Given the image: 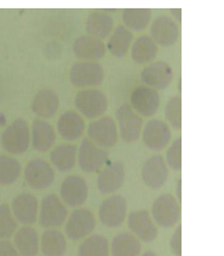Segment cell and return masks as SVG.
I'll return each instance as SVG.
<instances>
[{"label":"cell","instance_id":"cell-1","mask_svg":"<svg viewBox=\"0 0 224 256\" xmlns=\"http://www.w3.org/2000/svg\"><path fill=\"white\" fill-rule=\"evenodd\" d=\"M30 126L24 118H17L2 134V146L13 155H20L30 146Z\"/></svg>","mask_w":224,"mask_h":256},{"label":"cell","instance_id":"cell-2","mask_svg":"<svg viewBox=\"0 0 224 256\" xmlns=\"http://www.w3.org/2000/svg\"><path fill=\"white\" fill-rule=\"evenodd\" d=\"M151 212L158 226L171 228L180 220V203L171 194H163L154 200Z\"/></svg>","mask_w":224,"mask_h":256},{"label":"cell","instance_id":"cell-3","mask_svg":"<svg viewBox=\"0 0 224 256\" xmlns=\"http://www.w3.org/2000/svg\"><path fill=\"white\" fill-rule=\"evenodd\" d=\"M68 208L60 198L54 194H50L42 201L40 210L38 212L39 224L44 228L60 227L68 218Z\"/></svg>","mask_w":224,"mask_h":256},{"label":"cell","instance_id":"cell-4","mask_svg":"<svg viewBox=\"0 0 224 256\" xmlns=\"http://www.w3.org/2000/svg\"><path fill=\"white\" fill-rule=\"evenodd\" d=\"M116 117L120 126V138L125 143H132L140 138L142 129H143V120L137 114L131 105L122 104L118 108Z\"/></svg>","mask_w":224,"mask_h":256},{"label":"cell","instance_id":"cell-5","mask_svg":"<svg viewBox=\"0 0 224 256\" xmlns=\"http://www.w3.org/2000/svg\"><path fill=\"white\" fill-rule=\"evenodd\" d=\"M74 104L77 109L88 118L102 116L108 109V98L105 94L96 88H85L76 94Z\"/></svg>","mask_w":224,"mask_h":256},{"label":"cell","instance_id":"cell-6","mask_svg":"<svg viewBox=\"0 0 224 256\" xmlns=\"http://www.w3.org/2000/svg\"><path fill=\"white\" fill-rule=\"evenodd\" d=\"M104 80V70L96 62H78L72 65L70 71L71 83L77 88L96 86Z\"/></svg>","mask_w":224,"mask_h":256},{"label":"cell","instance_id":"cell-7","mask_svg":"<svg viewBox=\"0 0 224 256\" xmlns=\"http://www.w3.org/2000/svg\"><path fill=\"white\" fill-rule=\"evenodd\" d=\"M88 138L98 146L112 148L116 146L118 142V131L114 118L105 116L90 123L88 128Z\"/></svg>","mask_w":224,"mask_h":256},{"label":"cell","instance_id":"cell-8","mask_svg":"<svg viewBox=\"0 0 224 256\" xmlns=\"http://www.w3.org/2000/svg\"><path fill=\"white\" fill-rule=\"evenodd\" d=\"M94 228L96 218L94 212L88 209L79 208L71 212L65 224V232L70 240L78 241L90 235Z\"/></svg>","mask_w":224,"mask_h":256},{"label":"cell","instance_id":"cell-9","mask_svg":"<svg viewBox=\"0 0 224 256\" xmlns=\"http://www.w3.org/2000/svg\"><path fill=\"white\" fill-rule=\"evenodd\" d=\"M108 152L92 142L91 140L83 138L77 152V160L80 169L85 172H96L108 160Z\"/></svg>","mask_w":224,"mask_h":256},{"label":"cell","instance_id":"cell-10","mask_svg":"<svg viewBox=\"0 0 224 256\" xmlns=\"http://www.w3.org/2000/svg\"><path fill=\"white\" fill-rule=\"evenodd\" d=\"M24 176L26 183L32 189H48L54 180V170L48 162L36 158L30 160L25 166Z\"/></svg>","mask_w":224,"mask_h":256},{"label":"cell","instance_id":"cell-11","mask_svg":"<svg viewBox=\"0 0 224 256\" xmlns=\"http://www.w3.org/2000/svg\"><path fill=\"white\" fill-rule=\"evenodd\" d=\"M128 202L122 195H112L105 198L100 206V220L104 226L116 228L126 218Z\"/></svg>","mask_w":224,"mask_h":256},{"label":"cell","instance_id":"cell-12","mask_svg":"<svg viewBox=\"0 0 224 256\" xmlns=\"http://www.w3.org/2000/svg\"><path fill=\"white\" fill-rule=\"evenodd\" d=\"M151 38L156 44L169 48L180 39V25L169 16H160L152 22L150 28Z\"/></svg>","mask_w":224,"mask_h":256},{"label":"cell","instance_id":"cell-13","mask_svg":"<svg viewBox=\"0 0 224 256\" xmlns=\"http://www.w3.org/2000/svg\"><path fill=\"white\" fill-rule=\"evenodd\" d=\"M174 70L166 62L158 60L148 65L140 74L142 82L154 90H163L171 84L174 80Z\"/></svg>","mask_w":224,"mask_h":256},{"label":"cell","instance_id":"cell-14","mask_svg":"<svg viewBox=\"0 0 224 256\" xmlns=\"http://www.w3.org/2000/svg\"><path fill=\"white\" fill-rule=\"evenodd\" d=\"M169 169L164 157L154 155L144 163L142 168V180L151 189H160L166 183Z\"/></svg>","mask_w":224,"mask_h":256},{"label":"cell","instance_id":"cell-15","mask_svg":"<svg viewBox=\"0 0 224 256\" xmlns=\"http://www.w3.org/2000/svg\"><path fill=\"white\" fill-rule=\"evenodd\" d=\"M88 196V183L83 177L78 175L68 176L62 180L60 186V198L70 206L84 204Z\"/></svg>","mask_w":224,"mask_h":256},{"label":"cell","instance_id":"cell-16","mask_svg":"<svg viewBox=\"0 0 224 256\" xmlns=\"http://www.w3.org/2000/svg\"><path fill=\"white\" fill-rule=\"evenodd\" d=\"M160 104V94L156 90L146 85H140L134 88L131 94V105L132 109L136 110L142 116H154L158 111Z\"/></svg>","mask_w":224,"mask_h":256},{"label":"cell","instance_id":"cell-17","mask_svg":"<svg viewBox=\"0 0 224 256\" xmlns=\"http://www.w3.org/2000/svg\"><path fill=\"white\" fill-rule=\"evenodd\" d=\"M12 214L16 221L22 224H34L38 220L39 203L38 200L32 194L24 192L16 196L12 201Z\"/></svg>","mask_w":224,"mask_h":256},{"label":"cell","instance_id":"cell-18","mask_svg":"<svg viewBox=\"0 0 224 256\" xmlns=\"http://www.w3.org/2000/svg\"><path fill=\"white\" fill-rule=\"evenodd\" d=\"M171 140V129L162 120H151L143 129V142L151 150H163Z\"/></svg>","mask_w":224,"mask_h":256},{"label":"cell","instance_id":"cell-19","mask_svg":"<svg viewBox=\"0 0 224 256\" xmlns=\"http://www.w3.org/2000/svg\"><path fill=\"white\" fill-rule=\"evenodd\" d=\"M125 168L122 162L108 164L97 177V188L102 194H112L122 188L125 182Z\"/></svg>","mask_w":224,"mask_h":256},{"label":"cell","instance_id":"cell-20","mask_svg":"<svg viewBox=\"0 0 224 256\" xmlns=\"http://www.w3.org/2000/svg\"><path fill=\"white\" fill-rule=\"evenodd\" d=\"M128 224L134 236L142 241L151 242L158 235L156 224L146 210H136L131 212L128 218Z\"/></svg>","mask_w":224,"mask_h":256},{"label":"cell","instance_id":"cell-21","mask_svg":"<svg viewBox=\"0 0 224 256\" xmlns=\"http://www.w3.org/2000/svg\"><path fill=\"white\" fill-rule=\"evenodd\" d=\"M74 52L77 58L85 59V62H94L104 57L106 48L100 39L85 34L74 40Z\"/></svg>","mask_w":224,"mask_h":256},{"label":"cell","instance_id":"cell-22","mask_svg":"<svg viewBox=\"0 0 224 256\" xmlns=\"http://www.w3.org/2000/svg\"><path fill=\"white\" fill-rule=\"evenodd\" d=\"M58 132L64 140H74L83 136L85 122L83 117L76 111H66L59 117L57 123Z\"/></svg>","mask_w":224,"mask_h":256},{"label":"cell","instance_id":"cell-23","mask_svg":"<svg viewBox=\"0 0 224 256\" xmlns=\"http://www.w3.org/2000/svg\"><path fill=\"white\" fill-rule=\"evenodd\" d=\"M114 28V18L105 10H94L86 20V31L88 36L98 39L106 38Z\"/></svg>","mask_w":224,"mask_h":256},{"label":"cell","instance_id":"cell-24","mask_svg":"<svg viewBox=\"0 0 224 256\" xmlns=\"http://www.w3.org/2000/svg\"><path fill=\"white\" fill-rule=\"evenodd\" d=\"M56 142L54 126L44 120H34L32 123V146L37 152H45L50 150Z\"/></svg>","mask_w":224,"mask_h":256},{"label":"cell","instance_id":"cell-25","mask_svg":"<svg viewBox=\"0 0 224 256\" xmlns=\"http://www.w3.org/2000/svg\"><path fill=\"white\" fill-rule=\"evenodd\" d=\"M59 108V97L51 88H42L38 91L34 100L31 109L38 117L48 118L57 112Z\"/></svg>","mask_w":224,"mask_h":256},{"label":"cell","instance_id":"cell-26","mask_svg":"<svg viewBox=\"0 0 224 256\" xmlns=\"http://www.w3.org/2000/svg\"><path fill=\"white\" fill-rule=\"evenodd\" d=\"M20 256H37L39 252V236L34 228L25 226L14 234V244Z\"/></svg>","mask_w":224,"mask_h":256},{"label":"cell","instance_id":"cell-27","mask_svg":"<svg viewBox=\"0 0 224 256\" xmlns=\"http://www.w3.org/2000/svg\"><path fill=\"white\" fill-rule=\"evenodd\" d=\"M77 152L78 148L74 144H60L51 152V163L59 172H68L77 163Z\"/></svg>","mask_w":224,"mask_h":256},{"label":"cell","instance_id":"cell-28","mask_svg":"<svg viewBox=\"0 0 224 256\" xmlns=\"http://www.w3.org/2000/svg\"><path fill=\"white\" fill-rule=\"evenodd\" d=\"M42 252L44 256H64L68 249L66 238L57 229H48L42 235Z\"/></svg>","mask_w":224,"mask_h":256},{"label":"cell","instance_id":"cell-29","mask_svg":"<svg viewBox=\"0 0 224 256\" xmlns=\"http://www.w3.org/2000/svg\"><path fill=\"white\" fill-rule=\"evenodd\" d=\"M142 244L136 236L129 232H120L112 240V256H140Z\"/></svg>","mask_w":224,"mask_h":256},{"label":"cell","instance_id":"cell-30","mask_svg":"<svg viewBox=\"0 0 224 256\" xmlns=\"http://www.w3.org/2000/svg\"><path fill=\"white\" fill-rule=\"evenodd\" d=\"M158 52L157 44L150 36H140L131 46V58L134 63L146 64L154 60Z\"/></svg>","mask_w":224,"mask_h":256},{"label":"cell","instance_id":"cell-31","mask_svg":"<svg viewBox=\"0 0 224 256\" xmlns=\"http://www.w3.org/2000/svg\"><path fill=\"white\" fill-rule=\"evenodd\" d=\"M134 34L124 25H118L108 42V50L114 57H124L132 45Z\"/></svg>","mask_w":224,"mask_h":256},{"label":"cell","instance_id":"cell-32","mask_svg":"<svg viewBox=\"0 0 224 256\" xmlns=\"http://www.w3.org/2000/svg\"><path fill=\"white\" fill-rule=\"evenodd\" d=\"M78 256H110V244L103 235H91L82 242Z\"/></svg>","mask_w":224,"mask_h":256},{"label":"cell","instance_id":"cell-33","mask_svg":"<svg viewBox=\"0 0 224 256\" xmlns=\"http://www.w3.org/2000/svg\"><path fill=\"white\" fill-rule=\"evenodd\" d=\"M152 11L150 8H125L123 22L126 28L134 31H142L150 24Z\"/></svg>","mask_w":224,"mask_h":256},{"label":"cell","instance_id":"cell-34","mask_svg":"<svg viewBox=\"0 0 224 256\" xmlns=\"http://www.w3.org/2000/svg\"><path fill=\"white\" fill-rule=\"evenodd\" d=\"M22 166L13 157L0 155V184L10 186L19 178Z\"/></svg>","mask_w":224,"mask_h":256},{"label":"cell","instance_id":"cell-35","mask_svg":"<svg viewBox=\"0 0 224 256\" xmlns=\"http://www.w3.org/2000/svg\"><path fill=\"white\" fill-rule=\"evenodd\" d=\"M18 223L12 214L11 206L8 203L0 204V238L6 240L13 236L17 230Z\"/></svg>","mask_w":224,"mask_h":256},{"label":"cell","instance_id":"cell-36","mask_svg":"<svg viewBox=\"0 0 224 256\" xmlns=\"http://www.w3.org/2000/svg\"><path fill=\"white\" fill-rule=\"evenodd\" d=\"M166 118L174 129L182 128V98L180 96L171 97L166 106Z\"/></svg>","mask_w":224,"mask_h":256},{"label":"cell","instance_id":"cell-37","mask_svg":"<svg viewBox=\"0 0 224 256\" xmlns=\"http://www.w3.org/2000/svg\"><path fill=\"white\" fill-rule=\"evenodd\" d=\"M166 162L174 172H180L182 169V138L180 137L174 140V143L168 150Z\"/></svg>","mask_w":224,"mask_h":256},{"label":"cell","instance_id":"cell-38","mask_svg":"<svg viewBox=\"0 0 224 256\" xmlns=\"http://www.w3.org/2000/svg\"><path fill=\"white\" fill-rule=\"evenodd\" d=\"M170 249L174 256H182V227L178 226L171 236Z\"/></svg>","mask_w":224,"mask_h":256},{"label":"cell","instance_id":"cell-39","mask_svg":"<svg viewBox=\"0 0 224 256\" xmlns=\"http://www.w3.org/2000/svg\"><path fill=\"white\" fill-rule=\"evenodd\" d=\"M0 256H20L17 249L8 240L0 241Z\"/></svg>","mask_w":224,"mask_h":256},{"label":"cell","instance_id":"cell-40","mask_svg":"<svg viewBox=\"0 0 224 256\" xmlns=\"http://www.w3.org/2000/svg\"><path fill=\"white\" fill-rule=\"evenodd\" d=\"M171 12H172V14L174 16V18H176V20L180 22H182V8H172L171 10Z\"/></svg>","mask_w":224,"mask_h":256},{"label":"cell","instance_id":"cell-41","mask_svg":"<svg viewBox=\"0 0 224 256\" xmlns=\"http://www.w3.org/2000/svg\"><path fill=\"white\" fill-rule=\"evenodd\" d=\"M180 189H182V180H177V186H176V195H177V201L180 203V200H182V192H180Z\"/></svg>","mask_w":224,"mask_h":256},{"label":"cell","instance_id":"cell-42","mask_svg":"<svg viewBox=\"0 0 224 256\" xmlns=\"http://www.w3.org/2000/svg\"><path fill=\"white\" fill-rule=\"evenodd\" d=\"M142 256H157V254L154 252H152V250H148V252H144V254L142 255Z\"/></svg>","mask_w":224,"mask_h":256}]
</instances>
